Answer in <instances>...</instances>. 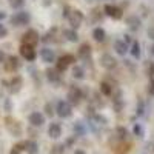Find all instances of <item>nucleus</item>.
<instances>
[{"instance_id":"31","label":"nucleus","mask_w":154,"mask_h":154,"mask_svg":"<svg viewBox=\"0 0 154 154\" xmlns=\"http://www.w3.org/2000/svg\"><path fill=\"white\" fill-rule=\"evenodd\" d=\"M6 35H8V29H6V26L0 23V38H3V37H6Z\"/></svg>"},{"instance_id":"11","label":"nucleus","mask_w":154,"mask_h":154,"mask_svg":"<svg viewBox=\"0 0 154 154\" xmlns=\"http://www.w3.org/2000/svg\"><path fill=\"white\" fill-rule=\"evenodd\" d=\"M20 56L25 60L32 62V60H35V49L32 46H28V45H20Z\"/></svg>"},{"instance_id":"4","label":"nucleus","mask_w":154,"mask_h":154,"mask_svg":"<svg viewBox=\"0 0 154 154\" xmlns=\"http://www.w3.org/2000/svg\"><path fill=\"white\" fill-rule=\"evenodd\" d=\"M57 116L59 117H62V119H66V117H69V116L72 114V108H71V103L69 102H66V100H60L59 103H57Z\"/></svg>"},{"instance_id":"26","label":"nucleus","mask_w":154,"mask_h":154,"mask_svg":"<svg viewBox=\"0 0 154 154\" xmlns=\"http://www.w3.org/2000/svg\"><path fill=\"white\" fill-rule=\"evenodd\" d=\"M22 149H26V142L14 145V146H12V149H11V154H20Z\"/></svg>"},{"instance_id":"2","label":"nucleus","mask_w":154,"mask_h":154,"mask_svg":"<svg viewBox=\"0 0 154 154\" xmlns=\"http://www.w3.org/2000/svg\"><path fill=\"white\" fill-rule=\"evenodd\" d=\"M38 40H40V35H38V32L35 29H28L22 35V45H28V46L34 48L38 43Z\"/></svg>"},{"instance_id":"40","label":"nucleus","mask_w":154,"mask_h":154,"mask_svg":"<svg viewBox=\"0 0 154 154\" xmlns=\"http://www.w3.org/2000/svg\"><path fill=\"white\" fill-rule=\"evenodd\" d=\"M42 5H43V6H49V5H51V0H43Z\"/></svg>"},{"instance_id":"7","label":"nucleus","mask_w":154,"mask_h":154,"mask_svg":"<svg viewBox=\"0 0 154 154\" xmlns=\"http://www.w3.org/2000/svg\"><path fill=\"white\" fill-rule=\"evenodd\" d=\"M82 100V91L77 86H71L68 91V102L71 105H79Z\"/></svg>"},{"instance_id":"37","label":"nucleus","mask_w":154,"mask_h":154,"mask_svg":"<svg viewBox=\"0 0 154 154\" xmlns=\"http://www.w3.org/2000/svg\"><path fill=\"white\" fill-rule=\"evenodd\" d=\"M5 108H6V111H11V102L6 99V102H5Z\"/></svg>"},{"instance_id":"42","label":"nucleus","mask_w":154,"mask_h":154,"mask_svg":"<svg viewBox=\"0 0 154 154\" xmlns=\"http://www.w3.org/2000/svg\"><path fill=\"white\" fill-rule=\"evenodd\" d=\"M131 42V38H130V35H125V43H130Z\"/></svg>"},{"instance_id":"34","label":"nucleus","mask_w":154,"mask_h":154,"mask_svg":"<svg viewBox=\"0 0 154 154\" xmlns=\"http://www.w3.org/2000/svg\"><path fill=\"white\" fill-rule=\"evenodd\" d=\"M137 114L139 116L143 114V103H142V102H139V103H137Z\"/></svg>"},{"instance_id":"19","label":"nucleus","mask_w":154,"mask_h":154,"mask_svg":"<svg viewBox=\"0 0 154 154\" xmlns=\"http://www.w3.org/2000/svg\"><path fill=\"white\" fill-rule=\"evenodd\" d=\"M89 56H91V46L88 43H83L79 48V57L80 59H89Z\"/></svg>"},{"instance_id":"43","label":"nucleus","mask_w":154,"mask_h":154,"mask_svg":"<svg viewBox=\"0 0 154 154\" xmlns=\"http://www.w3.org/2000/svg\"><path fill=\"white\" fill-rule=\"evenodd\" d=\"M151 54H154V45H152V48H151Z\"/></svg>"},{"instance_id":"18","label":"nucleus","mask_w":154,"mask_h":154,"mask_svg":"<svg viewBox=\"0 0 154 154\" xmlns=\"http://www.w3.org/2000/svg\"><path fill=\"white\" fill-rule=\"evenodd\" d=\"M63 35H65L66 40H69L72 43H75L77 40H79V34H77L75 29H65V31H63Z\"/></svg>"},{"instance_id":"33","label":"nucleus","mask_w":154,"mask_h":154,"mask_svg":"<svg viewBox=\"0 0 154 154\" xmlns=\"http://www.w3.org/2000/svg\"><path fill=\"white\" fill-rule=\"evenodd\" d=\"M117 133H119V137H120V139H125V137H126V134H128V133H126V130H125V128H122V126H119V128H117Z\"/></svg>"},{"instance_id":"15","label":"nucleus","mask_w":154,"mask_h":154,"mask_svg":"<svg viewBox=\"0 0 154 154\" xmlns=\"http://www.w3.org/2000/svg\"><path fill=\"white\" fill-rule=\"evenodd\" d=\"M48 134H49L51 139H59L62 136V126L59 123H54L53 122V123L49 125V128H48Z\"/></svg>"},{"instance_id":"14","label":"nucleus","mask_w":154,"mask_h":154,"mask_svg":"<svg viewBox=\"0 0 154 154\" xmlns=\"http://www.w3.org/2000/svg\"><path fill=\"white\" fill-rule=\"evenodd\" d=\"M40 57L45 63H53L56 60V54H54V51L53 49H49V48H43L40 51Z\"/></svg>"},{"instance_id":"8","label":"nucleus","mask_w":154,"mask_h":154,"mask_svg":"<svg viewBox=\"0 0 154 154\" xmlns=\"http://www.w3.org/2000/svg\"><path fill=\"white\" fill-rule=\"evenodd\" d=\"M22 85H23V79L20 75H14L12 79L8 82V89L11 94H17L20 89H22Z\"/></svg>"},{"instance_id":"32","label":"nucleus","mask_w":154,"mask_h":154,"mask_svg":"<svg viewBox=\"0 0 154 154\" xmlns=\"http://www.w3.org/2000/svg\"><path fill=\"white\" fill-rule=\"evenodd\" d=\"M45 111H46V116H49V117H51V116L54 114V111H53V105H51V103H46V105H45Z\"/></svg>"},{"instance_id":"27","label":"nucleus","mask_w":154,"mask_h":154,"mask_svg":"<svg viewBox=\"0 0 154 154\" xmlns=\"http://www.w3.org/2000/svg\"><path fill=\"white\" fill-rule=\"evenodd\" d=\"M93 120L97 123V125H106V117H103V116H100V114H94L93 116Z\"/></svg>"},{"instance_id":"16","label":"nucleus","mask_w":154,"mask_h":154,"mask_svg":"<svg viewBox=\"0 0 154 154\" xmlns=\"http://www.w3.org/2000/svg\"><path fill=\"white\" fill-rule=\"evenodd\" d=\"M126 25L131 31H137L140 28V25H142V22H140L137 16H130V17H126Z\"/></svg>"},{"instance_id":"29","label":"nucleus","mask_w":154,"mask_h":154,"mask_svg":"<svg viewBox=\"0 0 154 154\" xmlns=\"http://www.w3.org/2000/svg\"><path fill=\"white\" fill-rule=\"evenodd\" d=\"M74 131H75L77 136H82V134L85 133V128H83L82 122H75V125H74Z\"/></svg>"},{"instance_id":"10","label":"nucleus","mask_w":154,"mask_h":154,"mask_svg":"<svg viewBox=\"0 0 154 154\" xmlns=\"http://www.w3.org/2000/svg\"><path fill=\"white\" fill-rule=\"evenodd\" d=\"M19 66H20V62H19V59H17L16 56L6 57V60H5V71H8V72H16V71L19 69Z\"/></svg>"},{"instance_id":"1","label":"nucleus","mask_w":154,"mask_h":154,"mask_svg":"<svg viewBox=\"0 0 154 154\" xmlns=\"http://www.w3.org/2000/svg\"><path fill=\"white\" fill-rule=\"evenodd\" d=\"M9 20H11V25H14V26H23V25H28L29 23L31 16H29L28 11H19Z\"/></svg>"},{"instance_id":"12","label":"nucleus","mask_w":154,"mask_h":154,"mask_svg":"<svg viewBox=\"0 0 154 154\" xmlns=\"http://www.w3.org/2000/svg\"><path fill=\"white\" fill-rule=\"evenodd\" d=\"M105 12L109 16V17H112V19H116V20H120L122 19V9L120 8H117V6H114V5H105Z\"/></svg>"},{"instance_id":"9","label":"nucleus","mask_w":154,"mask_h":154,"mask_svg":"<svg viewBox=\"0 0 154 154\" xmlns=\"http://www.w3.org/2000/svg\"><path fill=\"white\" fill-rule=\"evenodd\" d=\"M99 62H100L102 68H105V69H112V68H116V65H117V60H116L111 54H102Z\"/></svg>"},{"instance_id":"21","label":"nucleus","mask_w":154,"mask_h":154,"mask_svg":"<svg viewBox=\"0 0 154 154\" xmlns=\"http://www.w3.org/2000/svg\"><path fill=\"white\" fill-rule=\"evenodd\" d=\"M105 31L102 29V28H96L94 31H93V37H94V40L96 42H103L105 40Z\"/></svg>"},{"instance_id":"35","label":"nucleus","mask_w":154,"mask_h":154,"mask_svg":"<svg viewBox=\"0 0 154 154\" xmlns=\"http://www.w3.org/2000/svg\"><path fill=\"white\" fill-rule=\"evenodd\" d=\"M148 89H149V93L154 96V77H152V79H151V82H149V88H148Z\"/></svg>"},{"instance_id":"3","label":"nucleus","mask_w":154,"mask_h":154,"mask_svg":"<svg viewBox=\"0 0 154 154\" xmlns=\"http://www.w3.org/2000/svg\"><path fill=\"white\" fill-rule=\"evenodd\" d=\"M68 20H69V25L72 29H77L82 25L83 22V12L79 11V9H71L69 16H68Z\"/></svg>"},{"instance_id":"6","label":"nucleus","mask_w":154,"mask_h":154,"mask_svg":"<svg viewBox=\"0 0 154 154\" xmlns=\"http://www.w3.org/2000/svg\"><path fill=\"white\" fill-rule=\"evenodd\" d=\"M72 62H74V56H71V54L62 56V57L57 60V63H56V69H57L59 72H62V71H66V68L71 65Z\"/></svg>"},{"instance_id":"41","label":"nucleus","mask_w":154,"mask_h":154,"mask_svg":"<svg viewBox=\"0 0 154 154\" xmlns=\"http://www.w3.org/2000/svg\"><path fill=\"white\" fill-rule=\"evenodd\" d=\"M74 154H86V152H85L83 149H75V151H74Z\"/></svg>"},{"instance_id":"25","label":"nucleus","mask_w":154,"mask_h":154,"mask_svg":"<svg viewBox=\"0 0 154 154\" xmlns=\"http://www.w3.org/2000/svg\"><path fill=\"white\" fill-rule=\"evenodd\" d=\"M100 93L105 94V96H111V93H112L111 85L106 83V82H102V83H100Z\"/></svg>"},{"instance_id":"23","label":"nucleus","mask_w":154,"mask_h":154,"mask_svg":"<svg viewBox=\"0 0 154 154\" xmlns=\"http://www.w3.org/2000/svg\"><path fill=\"white\" fill-rule=\"evenodd\" d=\"M131 56H133L134 59H139V57H140V45H139L137 40H134L133 45H131Z\"/></svg>"},{"instance_id":"5","label":"nucleus","mask_w":154,"mask_h":154,"mask_svg":"<svg viewBox=\"0 0 154 154\" xmlns=\"http://www.w3.org/2000/svg\"><path fill=\"white\" fill-rule=\"evenodd\" d=\"M5 125H6V130L12 134V136H20L22 134V126L20 123L16 120V119H12V117H8L5 119Z\"/></svg>"},{"instance_id":"36","label":"nucleus","mask_w":154,"mask_h":154,"mask_svg":"<svg viewBox=\"0 0 154 154\" xmlns=\"http://www.w3.org/2000/svg\"><path fill=\"white\" fill-rule=\"evenodd\" d=\"M5 60H6V56H5L3 51L0 49V63H5Z\"/></svg>"},{"instance_id":"30","label":"nucleus","mask_w":154,"mask_h":154,"mask_svg":"<svg viewBox=\"0 0 154 154\" xmlns=\"http://www.w3.org/2000/svg\"><path fill=\"white\" fill-rule=\"evenodd\" d=\"M133 131H134V134H136L137 137H143V128H142V125L136 123L134 128H133Z\"/></svg>"},{"instance_id":"13","label":"nucleus","mask_w":154,"mask_h":154,"mask_svg":"<svg viewBox=\"0 0 154 154\" xmlns=\"http://www.w3.org/2000/svg\"><path fill=\"white\" fill-rule=\"evenodd\" d=\"M29 123L32 126H42L45 123V116L42 112H38V111H34L29 114Z\"/></svg>"},{"instance_id":"38","label":"nucleus","mask_w":154,"mask_h":154,"mask_svg":"<svg viewBox=\"0 0 154 154\" xmlns=\"http://www.w3.org/2000/svg\"><path fill=\"white\" fill-rule=\"evenodd\" d=\"M148 35H149L151 38H154V28H149V29H148Z\"/></svg>"},{"instance_id":"22","label":"nucleus","mask_w":154,"mask_h":154,"mask_svg":"<svg viewBox=\"0 0 154 154\" xmlns=\"http://www.w3.org/2000/svg\"><path fill=\"white\" fill-rule=\"evenodd\" d=\"M26 151H28V154H37V152H38V145H37V142H34V140H29V142H26Z\"/></svg>"},{"instance_id":"20","label":"nucleus","mask_w":154,"mask_h":154,"mask_svg":"<svg viewBox=\"0 0 154 154\" xmlns=\"http://www.w3.org/2000/svg\"><path fill=\"white\" fill-rule=\"evenodd\" d=\"M46 77L49 82H59L60 79V74L57 69H46Z\"/></svg>"},{"instance_id":"17","label":"nucleus","mask_w":154,"mask_h":154,"mask_svg":"<svg viewBox=\"0 0 154 154\" xmlns=\"http://www.w3.org/2000/svg\"><path fill=\"white\" fill-rule=\"evenodd\" d=\"M114 49H116L117 54L125 56L126 51H128V43H125V40H116L114 42Z\"/></svg>"},{"instance_id":"24","label":"nucleus","mask_w":154,"mask_h":154,"mask_svg":"<svg viewBox=\"0 0 154 154\" xmlns=\"http://www.w3.org/2000/svg\"><path fill=\"white\" fill-rule=\"evenodd\" d=\"M72 77H74V79H83V77H85V71H83V68L82 66H74L72 68Z\"/></svg>"},{"instance_id":"28","label":"nucleus","mask_w":154,"mask_h":154,"mask_svg":"<svg viewBox=\"0 0 154 154\" xmlns=\"http://www.w3.org/2000/svg\"><path fill=\"white\" fill-rule=\"evenodd\" d=\"M25 5V0H9V6L12 9H19Z\"/></svg>"},{"instance_id":"39","label":"nucleus","mask_w":154,"mask_h":154,"mask_svg":"<svg viewBox=\"0 0 154 154\" xmlns=\"http://www.w3.org/2000/svg\"><path fill=\"white\" fill-rule=\"evenodd\" d=\"M3 19H6V12L0 11V20H3Z\"/></svg>"}]
</instances>
